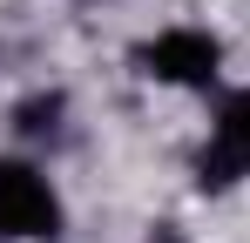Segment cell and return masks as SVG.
Instances as JSON below:
<instances>
[{
    "label": "cell",
    "instance_id": "cell-1",
    "mask_svg": "<svg viewBox=\"0 0 250 243\" xmlns=\"http://www.w3.org/2000/svg\"><path fill=\"white\" fill-rule=\"evenodd\" d=\"M135 75L156 81V88H183V95H203L223 75V40L209 27H163L135 47Z\"/></svg>",
    "mask_w": 250,
    "mask_h": 243
},
{
    "label": "cell",
    "instance_id": "cell-2",
    "mask_svg": "<svg viewBox=\"0 0 250 243\" xmlns=\"http://www.w3.org/2000/svg\"><path fill=\"white\" fill-rule=\"evenodd\" d=\"M61 189L34 162L0 156V243H54L61 237Z\"/></svg>",
    "mask_w": 250,
    "mask_h": 243
},
{
    "label": "cell",
    "instance_id": "cell-3",
    "mask_svg": "<svg viewBox=\"0 0 250 243\" xmlns=\"http://www.w3.org/2000/svg\"><path fill=\"white\" fill-rule=\"evenodd\" d=\"M250 176V88H230L209 115V135L196 149V189L223 196Z\"/></svg>",
    "mask_w": 250,
    "mask_h": 243
},
{
    "label": "cell",
    "instance_id": "cell-4",
    "mask_svg": "<svg viewBox=\"0 0 250 243\" xmlns=\"http://www.w3.org/2000/svg\"><path fill=\"white\" fill-rule=\"evenodd\" d=\"M61 115H68V95H27V101L14 108V128H21L27 142H54V135H61Z\"/></svg>",
    "mask_w": 250,
    "mask_h": 243
},
{
    "label": "cell",
    "instance_id": "cell-5",
    "mask_svg": "<svg viewBox=\"0 0 250 243\" xmlns=\"http://www.w3.org/2000/svg\"><path fill=\"white\" fill-rule=\"evenodd\" d=\"M149 243H189V237H183L176 223H156V230H149Z\"/></svg>",
    "mask_w": 250,
    "mask_h": 243
}]
</instances>
